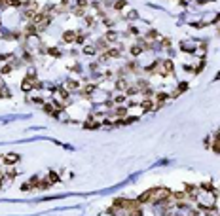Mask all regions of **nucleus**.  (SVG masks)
I'll list each match as a JSON object with an SVG mask.
<instances>
[{
    "instance_id": "f257e3e1",
    "label": "nucleus",
    "mask_w": 220,
    "mask_h": 216,
    "mask_svg": "<svg viewBox=\"0 0 220 216\" xmlns=\"http://www.w3.org/2000/svg\"><path fill=\"white\" fill-rule=\"evenodd\" d=\"M154 70H156L158 74H161V76H167V74L173 72V63H171V61H158Z\"/></svg>"
},
{
    "instance_id": "f03ea898",
    "label": "nucleus",
    "mask_w": 220,
    "mask_h": 216,
    "mask_svg": "<svg viewBox=\"0 0 220 216\" xmlns=\"http://www.w3.org/2000/svg\"><path fill=\"white\" fill-rule=\"evenodd\" d=\"M17 161H19L17 154H6V156H4V163H6V165H14V163H17Z\"/></svg>"
},
{
    "instance_id": "7ed1b4c3",
    "label": "nucleus",
    "mask_w": 220,
    "mask_h": 216,
    "mask_svg": "<svg viewBox=\"0 0 220 216\" xmlns=\"http://www.w3.org/2000/svg\"><path fill=\"white\" fill-rule=\"evenodd\" d=\"M63 40L67 42V44H70V42H76V32L74 31H67L63 34Z\"/></svg>"
},
{
    "instance_id": "20e7f679",
    "label": "nucleus",
    "mask_w": 220,
    "mask_h": 216,
    "mask_svg": "<svg viewBox=\"0 0 220 216\" xmlns=\"http://www.w3.org/2000/svg\"><path fill=\"white\" fill-rule=\"evenodd\" d=\"M152 194H154V190H148V192H144V194L141 195V197L137 199L139 203H146V201H152Z\"/></svg>"
},
{
    "instance_id": "39448f33",
    "label": "nucleus",
    "mask_w": 220,
    "mask_h": 216,
    "mask_svg": "<svg viewBox=\"0 0 220 216\" xmlns=\"http://www.w3.org/2000/svg\"><path fill=\"white\" fill-rule=\"evenodd\" d=\"M21 89L23 91H31V89H34V80H23V84H21Z\"/></svg>"
},
{
    "instance_id": "423d86ee",
    "label": "nucleus",
    "mask_w": 220,
    "mask_h": 216,
    "mask_svg": "<svg viewBox=\"0 0 220 216\" xmlns=\"http://www.w3.org/2000/svg\"><path fill=\"white\" fill-rule=\"evenodd\" d=\"M44 112L46 114H51V116H57V110H55V106L51 103H46L44 104Z\"/></svg>"
},
{
    "instance_id": "0eeeda50",
    "label": "nucleus",
    "mask_w": 220,
    "mask_h": 216,
    "mask_svg": "<svg viewBox=\"0 0 220 216\" xmlns=\"http://www.w3.org/2000/svg\"><path fill=\"white\" fill-rule=\"evenodd\" d=\"M125 216H142V211L139 207H135V209H127L125 211Z\"/></svg>"
},
{
    "instance_id": "6e6552de",
    "label": "nucleus",
    "mask_w": 220,
    "mask_h": 216,
    "mask_svg": "<svg viewBox=\"0 0 220 216\" xmlns=\"http://www.w3.org/2000/svg\"><path fill=\"white\" fill-rule=\"evenodd\" d=\"M99 125H101V123L97 122V120H95V122H93V120H87V122L84 123V127H86V129H97Z\"/></svg>"
},
{
    "instance_id": "1a4fd4ad",
    "label": "nucleus",
    "mask_w": 220,
    "mask_h": 216,
    "mask_svg": "<svg viewBox=\"0 0 220 216\" xmlns=\"http://www.w3.org/2000/svg\"><path fill=\"white\" fill-rule=\"evenodd\" d=\"M36 31H38V27L31 23V25H29V27L25 29V34H27V36H32V34H36Z\"/></svg>"
},
{
    "instance_id": "9d476101",
    "label": "nucleus",
    "mask_w": 220,
    "mask_h": 216,
    "mask_svg": "<svg viewBox=\"0 0 220 216\" xmlns=\"http://www.w3.org/2000/svg\"><path fill=\"white\" fill-rule=\"evenodd\" d=\"M131 55L133 57H137V55H141V51H142V48H141V44H135V46H131Z\"/></svg>"
},
{
    "instance_id": "9b49d317",
    "label": "nucleus",
    "mask_w": 220,
    "mask_h": 216,
    "mask_svg": "<svg viewBox=\"0 0 220 216\" xmlns=\"http://www.w3.org/2000/svg\"><path fill=\"white\" fill-rule=\"evenodd\" d=\"M93 91H95V86H93V84H89V86H86V87H84L82 95H84V97H89V95H91Z\"/></svg>"
},
{
    "instance_id": "f8f14e48",
    "label": "nucleus",
    "mask_w": 220,
    "mask_h": 216,
    "mask_svg": "<svg viewBox=\"0 0 220 216\" xmlns=\"http://www.w3.org/2000/svg\"><path fill=\"white\" fill-rule=\"evenodd\" d=\"M158 38H160L158 31H154V29H152V31H148V34H146V40H158Z\"/></svg>"
},
{
    "instance_id": "ddd939ff",
    "label": "nucleus",
    "mask_w": 220,
    "mask_h": 216,
    "mask_svg": "<svg viewBox=\"0 0 220 216\" xmlns=\"http://www.w3.org/2000/svg\"><path fill=\"white\" fill-rule=\"evenodd\" d=\"M116 38H118V34H116L114 31H108V32H106V36H105V40H108V42H114Z\"/></svg>"
},
{
    "instance_id": "4468645a",
    "label": "nucleus",
    "mask_w": 220,
    "mask_h": 216,
    "mask_svg": "<svg viewBox=\"0 0 220 216\" xmlns=\"http://www.w3.org/2000/svg\"><path fill=\"white\" fill-rule=\"evenodd\" d=\"M78 86H80V84L76 80H69V82H67V89H78Z\"/></svg>"
},
{
    "instance_id": "2eb2a0df",
    "label": "nucleus",
    "mask_w": 220,
    "mask_h": 216,
    "mask_svg": "<svg viewBox=\"0 0 220 216\" xmlns=\"http://www.w3.org/2000/svg\"><path fill=\"white\" fill-rule=\"evenodd\" d=\"M152 108H156L154 104H152V101H144V103H142V110H144V112H148V110H152Z\"/></svg>"
},
{
    "instance_id": "dca6fc26",
    "label": "nucleus",
    "mask_w": 220,
    "mask_h": 216,
    "mask_svg": "<svg viewBox=\"0 0 220 216\" xmlns=\"http://www.w3.org/2000/svg\"><path fill=\"white\" fill-rule=\"evenodd\" d=\"M116 87H118V89H127V82H125L124 78H120L118 84H116Z\"/></svg>"
},
{
    "instance_id": "f3484780",
    "label": "nucleus",
    "mask_w": 220,
    "mask_h": 216,
    "mask_svg": "<svg viewBox=\"0 0 220 216\" xmlns=\"http://www.w3.org/2000/svg\"><path fill=\"white\" fill-rule=\"evenodd\" d=\"M184 192H186V194H190V195H194V194H196V186H194V184H186Z\"/></svg>"
},
{
    "instance_id": "a211bd4d",
    "label": "nucleus",
    "mask_w": 220,
    "mask_h": 216,
    "mask_svg": "<svg viewBox=\"0 0 220 216\" xmlns=\"http://www.w3.org/2000/svg\"><path fill=\"white\" fill-rule=\"evenodd\" d=\"M125 114H127V108H125V106H118V108H116V116H125Z\"/></svg>"
},
{
    "instance_id": "6ab92c4d",
    "label": "nucleus",
    "mask_w": 220,
    "mask_h": 216,
    "mask_svg": "<svg viewBox=\"0 0 220 216\" xmlns=\"http://www.w3.org/2000/svg\"><path fill=\"white\" fill-rule=\"evenodd\" d=\"M213 150H215L216 154H220V139H218V137L215 139V144H213Z\"/></svg>"
},
{
    "instance_id": "aec40b11",
    "label": "nucleus",
    "mask_w": 220,
    "mask_h": 216,
    "mask_svg": "<svg viewBox=\"0 0 220 216\" xmlns=\"http://www.w3.org/2000/svg\"><path fill=\"white\" fill-rule=\"evenodd\" d=\"M137 93H139V87H129L125 95H127V97H133V95H137Z\"/></svg>"
},
{
    "instance_id": "412c9836",
    "label": "nucleus",
    "mask_w": 220,
    "mask_h": 216,
    "mask_svg": "<svg viewBox=\"0 0 220 216\" xmlns=\"http://www.w3.org/2000/svg\"><path fill=\"white\" fill-rule=\"evenodd\" d=\"M21 4H23L21 0H8V6H14V8H19Z\"/></svg>"
},
{
    "instance_id": "4be33fe9",
    "label": "nucleus",
    "mask_w": 220,
    "mask_h": 216,
    "mask_svg": "<svg viewBox=\"0 0 220 216\" xmlns=\"http://www.w3.org/2000/svg\"><path fill=\"white\" fill-rule=\"evenodd\" d=\"M106 55H108V59H110V57H118V55H120V50H108V51H106Z\"/></svg>"
},
{
    "instance_id": "5701e85b",
    "label": "nucleus",
    "mask_w": 220,
    "mask_h": 216,
    "mask_svg": "<svg viewBox=\"0 0 220 216\" xmlns=\"http://www.w3.org/2000/svg\"><path fill=\"white\" fill-rule=\"evenodd\" d=\"M95 50H97V48H93V46H86V48H84V51H86L87 55H91V53H95Z\"/></svg>"
},
{
    "instance_id": "b1692460",
    "label": "nucleus",
    "mask_w": 220,
    "mask_h": 216,
    "mask_svg": "<svg viewBox=\"0 0 220 216\" xmlns=\"http://www.w3.org/2000/svg\"><path fill=\"white\" fill-rule=\"evenodd\" d=\"M0 97H10V91L6 89V87H2V86H0Z\"/></svg>"
},
{
    "instance_id": "393cba45",
    "label": "nucleus",
    "mask_w": 220,
    "mask_h": 216,
    "mask_svg": "<svg viewBox=\"0 0 220 216\" xmlns=\"http://www.w3.org/2000/svg\"><path fill=\"white\" fill-rule=\"evenodd\" d=\"M114 103H118V104H122V103H125V95H118L114 99Z\"/></svg>"
},
{
    "instance_id": "a878e982",
    "label": "nucleus",
    "mask_w": 220,
    "mask_h": 216,
    "mask_svg": "<svg viewBox=\"0 0 220 216\" xmlns=\"http://www.w3.org/2000/svg\"><path fill=\"white\" fill-rule=\"evenodd\" d=\"M124 6H125V0H118V2L114 4V8H116V10H122Z\"/></svg>"
},
{
    "instance_id": "bb28decb",
    "label": "nucleus",
    "mask_w": 220,
    "mask_h": 216,
    "mask_svg": "<svg viewBox=\"0 0 220 216\" xmlns=\"http://www.w3.org/2000/svg\"><path fill=\"white\" fill-rule=\"evenodd\" d=\"M84 40H86V36H84V34H76V42H78V44H82Z\"/></svg>"
},
{
    "instance_id": "cd10ccee",
    "label": "nucleus",
    "mask_w": 220,
    "mask_h": 216,
    "mask_svg": "<svg viewBox=\"0 0 220 216\" xmlns=\"http://www.w3.org/2000/svg\"><path fill=\"white\" fill-rule=\"evenodd\" d=\"M142 93H144V97H152V95H154V91H152V89H148V87H146V89L142 91Z\"/></svg>"
},
{
    "instance_id": "c85d7f7f",
    "label": "nucleus",
    "mask_w": 220,
    "mask_h": 216,
    "mask_svg": "<svg viewBox=\"0 0 220 216\" xmlns=\"http://www.w3.org/2000/svg\"><path fill=\"white\" fill-rule=\"evenodd\" d=\"M87 6V0H78V8H86Z\"/></svg>"
},
{
    "instance_id": "c756f323",
    "label": "nucleus",
    "mask_w": 220,
    "mask_h": 216,
    "mask_svg": "<svg viewBox=\"0 0 220 216\" xmlns=\"http://www.w3.org/2000/svg\"><path fill=\"white\" fill-rule=\"evenodd\" d=\"M74 14H76V15H84V8H76V10H74Z\"/></svg>"
},
{
    "instance_id": "7c9ffc66",
    "label": "nucleus",
    "mask_w": 220,
    "mask_h": 216,
    "mask_svg": "<svg viewBox=\"0 0 220 216\" xmlns=\"http://www.w3.org/2000/svg\"><path fill=\"white\" fill-rule=\"evenodd\" d=\"M86 23H87V25H93V17H91V15H86Z\"/></svg>"
},
{
    "instance_id": "2f4dec72",
    "label": "nucleus",
    "mask_w": 220,
    "mask_h": 216,
    "mask_svg": "<svg viewBox=\"0 0 220 216\" xmlns=\"http://www.w3.org/2000/svg\"><path fill=\"white\" fill-rule=\"evenodd\" d=\"M12 68H14V67H12V65H6V67L2 68V74H4V72H10V70H12Z\"/></svg>"
},
{
    "instance_id": "473e14b6",
    "label": "nucleus",
    "mask_w": 220,
    "mask_h": 216,
    "mask_svg": "<svg viewBox=\"0 0 220 216\" xmlns=\"http://www.w3.org/2000/svg\"><path fill=\"white\" fill-rule=\"evenodd\" d=\"M184 89H188V84H180L179 86V91H184Z\"/></svg>"
},
{
    "instance_id": "72a5a7b5",
    "label": "nucleus",
    "mask_w": 220,
    "mask_h": 216,
    "mask_svg": "<svg viewBox=\"0 0 220 216\" xmlns=\"http://www.w3.org/2000/svg\"><path fill=\"white\" fill-rule=\"evenodd\" d=\"M163 46H165V48H167V46H171V40H169V38H163Z\"/></svg>"
},
{
    "instance_id": "f704fd0d",
    "label": "nucleus",
    "mask_w": 220,
    "mask_h": 216,
    "mask_svg": "<svg viewBox=\"0 0 220 216\" xmlns=\"http://www.w3.org/2000/svg\"><path fill=\"white\" fill-rule=\"evenodd\" d=\"M129 32H131V34H139V31H137L135 27H131V29H129Z\"/></svg>"
},
{
    "instance_id": "c9c22d12",
    "label": "nucleus",
    "mask_w": 220,
    "mask_h": 216,
    "mask_svg": "<svg viewBox=\"0 0 220 216\" xmlns=\"http://www.w3.org/2000/svg\"><path fill=\"white\" fill-rule=\"evenodd\" d=\"M50 53L55 55V57H59V51H57V50H50Z\"/></svg>"
},
{
    "instance_id": "e433bc0d",
    "label": "nucleus",
    "mask_w": 220,
    "mask_h": 216,
    "mask_svg": "<svg viewBox=\"0 0 220 216\" xmlns=\"http://www.w3.org/2000/svg\"><path fill=\"white\" fill-rule=\"evenodd\" d=\"M0 6L4 8V6H8V0H0Z\"/></svg>"
},
{
    "instance_id": "4c0bfd02",
    "label": "nucleus",
    "mask_w": 220,
    "mask_h": 216,
    "mask_svg": "<svg viewBox=\"0 0 220 216\" xmlns=\"http://www.w3.org/2000/svg\"><path fill=\"white\" fill-rule=\"evenodd\" d=\"M0 178H2V171H0Z\"/></svg>"
},
{
    "instance_id": "58836bf2",
    "label": "nucleus",
    "mask_w": 220,
    "mask_h": 216,
    "mask_svg": "<svg viewBox=\"0 0 220 216\" xmlns=\"http://www.w3.org/2000/svg\"><path fill=\"white\" fill-rule=\"evenodd\" d=\"M216 78H220V72H218V76H216Z\"/></svg>"
}]
</instances>
